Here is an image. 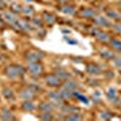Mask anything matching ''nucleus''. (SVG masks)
<instances>
[{"label":"nucleus","mask_w":121,"mask_h":121,"mask_svg":"<svg viewBox=\"0 0 121 121\" xmlns=\"http://www.w3.org/2000/svg\"><path fill=\"white\" fill-rule=\"evenodd\" d=\"M6 74H7V76L11 77V79H16L17 76L24 74V69L19 66H10V67L6 68Z\"/></svg>","instance_id":"f257e3e1"},{"label":"nucleus","mask_w":121,"mask_h":121,"mask_svg":"<svg viewBox=\"0 0 121 121\" xmlns=\"http://www.w3.org/2000/svg\"><path fill=\"white\" fill-rule=\"evenodd\" d=\"M28 69H29V72L34 75H39L42 73V67L38 62H29L28 63Z\"/></svg>","instance_id":"f03ea898"},{"label":"nucleus","mask_w":121,"mask_h":121,"mask_svg":"<svg viewBox=\"0 0 121 121\" xmlns=\"http://www.w3.org/2000/svg\"><path fill=\"white\" fill-rule=\"evenodd\" d=\"M45 55L42 52H39V51H30L27 53V61L28 62H38L39 59L44 58Z\"/></svg>","instance_id":"7ed1b4c3"},{"label":"nucleus","mask_w":121,"mask_h":121,"mask_svg":"<svg viewBox=\"0 0 121 121\" xmlns=\"http://www.w3.org/2000/svg\"><path fill=\"white\" fill-rule=\"evenodd\" d=\"M45 80H46L48 86H52V87H57V86H59V85H61L59 77L56 76V75H48Z\"/></svg>","instance_id":"20e7f679"},{"label":"nucleus","mask_w":121,"mask_h":121,"mask_svg":"<svg viewBox=\"0 0 121 121\" xmlns=\"http://www.w3.org/2000/svg\"><path fill=\"white\" fill-rule=\"evenodd\" d=\"M92 34H93L98 40H101V41H103V42L109 41V35L106 34V33H104V32H101V30L93 29V30H92Z\"/></svg>","instance_id":"39448f33"},{"label":"nucleus","mask_w":121,"mask_h":121,"mask_svg":"<svg viewBox=\"0 0 121 121\" xmlns=\"http://www.w3.org/2000/svg\"><path fill=\"white\" fill-rule=\"evenodd\" d=\"M19 97L23 98V99H32L34 97V92L29 88H26V90H22L19 92Z\"/></svg>","instance_id":"423d86ee"},{"label":"nucleus","mask_w":121,"mask_h":121,"mask_svg":"<svg viewBox=\"0 0 121 121\" xmlns=\"http://www.w3.org/2000/svg\"><path fill=\"white\" fill-rule=\"evenodd\" d=\"M48 97L53 101V103L56 104H61L62 101H63V98L61 97L59 93H56V92H48Z\"/></svg>","instance_id":"0eeeda50"},{"label":"nucleus","mask_w":121,"mask_h":121,"mask_svg":"<svg viewBox=\"0 0 121 121\" xmlns=\"http://www.w3.org/2000/svg\"><path fill=\"white\" fill-rule=\"evenodd\" d=\"M86 70H87V73L93 74V75H97V74L101 73V68L98 66H96V64H88L86 67Z\"/></svg>","instance_id":"6e6552de"},{"label":"nucleus","mask_w":121,"mask_h":121,"mask_svg":"<svg viewBox=\"0 0 121 121\" xmlns=\"http://www.w3.org/2000/svg\"><path fill=\"white\" fill-rule=\"evenodd\" d=\"M95 22L98 24V26H106V27H109L110 26V22L108 19H106L105 17H102V16H97L95 18Z\"/></svg>","instance_id":"1a4fd4ad"},{"label":"nucleus","mask_w":121,"mask_h":121,"mask_svg":"<svg viewBox=\"0 0 121 121\" xmlns=\"http://www.w3.org/2000/svg\"><path fill=\"white\" fill-rule=\"evenodd\" d=\"M39 109L42 110V111H48V113H51L52 109H53V105L51 103H41L40 106H39Z\"/></svg>","instance_id":"9d476101"},{"label":"nucleus","mask_w":121,"mask_h":121,"mask_svg":"<svg viewBox=\"0 0 121 121\" xmlns=\"http://www.w3.org/2000/svg\"><path fill=\"white\" fill-rule=\"evenodd\" d=\"M58 93L61 95V97L63 98V99H64V98H72V91H70V90H68V88H62L59 92H58Z\"/></svg>","instance_id":"9b49d317"},{"label":"nucleus","mask_w":121,"mask_h":121,"mask_svg":"<svg viewBox=\"0 0 121 121\" xmlns=\"http://www.w3.org/2000/svg\"><path fill=\"white\" fill-rule=\"evenodd\" d=\"M4 17L10 23H13L16 21V16H15V13H13V12H5L4 13Z\"/></svg>","instance_id":"f8f14e48"},{"label":"nucleus","mask_w":121,"mask_h":121,"mask_svg":"<svg viewBox=\"0 0 121 121\" xmlns=\"http://www.w3.org/2000/svg\"><path fill=\"white\" fill-rule=\"evenodd\" d=\"M106 16L110 17V18H114V19H119L120 18V13L116 12L115 10L109 9V10H106Z\"/></svg>","instance_id":"ddd939ff"},{"label":"nucleus","mask_w":121,"mask_h":121,"mask_svg":"<svg viewBox=\"0 0 121 121\" xmlns=\"http://www.w3.org/2000/svg\"><path fill=\"white\" fill-rule=\"evenodd\" d=\"M56 73H57V75H58L59 79H69V76H70L69 73L66 72V70H63V69H57Z\"/></svg>","instance_id":"4468645a"},{"label":"nucleus","mask_w":121,"mask_h":121,"mask_svg":"<svg viewBox=\"0 0 121 121\" xmlns=\"http://www.w3.org/2000/svg\"><path fill=\"white\" fill-rule=\"evenodd\" d=\"M64 87L68 88V90H70V91H73L74 88L77 87V82H76V81H73V80H68V81L64 84Z\"/></svg>","instance_id":"2eb2a0df"},{"label":"nucleus","mask_w":121,"mask_h":121,"mask_svg":"<svg viewBox=\"0 0 121 121\" xmlns=\"http://www.w3.org/2000/svg\"><path fill=\"white\" fill-rule=\"evenodd\" d=\"M81 16H82V17H93V16H95V11L86 7V9H84V10L81 11Z\"/></svg>","instance_id":"dca6fc26"},{"label":"nucleus","mask_w":121,"mask_h":121,"mask_svg":"<svg viewBox=\"0 0 121 121\" xmlns=\"http://www.w3.org/2000/svg\"><path fill=\"white\" fill-rule=\"evenodd\" d=\"M1 119L3 120H13V117L11 115V111L7 110V109H4L3 113H1Z\"/></svg>","instance_id":"f3484780"},{"label":"nucleus","mask_w":121,"mask_h":121,"mask_svg":"<svg viewBox=\"0 0 121 121\" xmlns=\"http://www.w3.org/2000/svg\"><path fill=\"white\" fill-rule=\"evenodd\" d=\"M22 108H23L24 110H28V111H33V110L35 109V105H34L32 102H24V103L22 104Z\"/></svg>","instance_id":"a211bd4d"},{"label":"nucleus","mask_w":121,"mask_h":121,"mask_svg":"<svg viewBox=\"0 0 121 121\" xmlns=\"http://www.w3.org/2000/svg\"><path fill=\"white\" fill-rule=\"evenodd\" d=\"M101 56L103 57V58H106V59H110L114 57V53L108 51V50H103V51H101Z\"/></svg>","instance_id":"6ab92c4d"},{"label":"nucleus","mask_w":121,"mask_h":121,"mask_svg":"<svg viewBox=\"0 0 121 121\" xmlns=\"http://www.w3.org/2000/svg\"><path fill=\"white\" fill-rule=\"evenodd\" d=\"M61 10L64 12V13H68V15H72V13H74V7L73 6H62Z\"/></svg>","instance_id":"aec40b11"},{"label":"nucleus","mask_w":121,"mask_h":121,"mask_svg":"<svg viewBox=\"0 0 121 121\" xmlns=\"http://www.w3.org/2000/svg\"><path fill=\"white\" fill-rule=\"evenodd\" d=\"M3 95H4L6 98H9V99H12V98H13V92H12V90H10V88H4V90H3Z\"/></svg>","instance_id":"412c9836"},{"label":"nucleus","mask_w":121,"mask_h":121,"mask_svg":"<svg viewBox=\"0 0 121 121\" xmlns=\"http://www.w3.org/2000/svg\"><path fill=\"white\" fill-rule=\"evenodd\" d=\"M110 45L114 48H116V50H119V51H121V41L120 40H111L110 41Z\"/></svg>","instance_id":"4be33fe9"},{"label":"nucleus","mask_w":121,"mask_h":121,"mask_svg":"<svg viewBox=\"0 0 121 121\" xmlns=\"http://www.w3.org/2000/svg\"><path fill=\"white\" fill-rule=\"evenodd\" d=\"M44 18H45L46 22L50 23V24H52V23L55 22V17H53V15H51V13H45V15H44Z\"/></svg>","instance_id":"5701e85b"},{"label":"nucleus","mask_w":121,"mask_h":121,"mask_svg":"<svg viewBox=\"0 0 121 121\" xmlns=\"http://www.w3.org/2000/svg\"><path fill=\"white\" fill-rule=\"evenodd\" d=\"M106 96H108L109 99H114V98L116 97V91L114 90V88H110V90L108 91V93H106Z\"/></svg>","instance_id":"b1692460"},{"label":"nucleus","mask_w":121,"mask_h":121,"mask_svg":"<svg viewBox=\"0 0 121 121\" xmlns=\"http://www.w3.org/2000/svg\"><path fill=\"white\" fill-rule=\"evenodd\" d=\"M40 119H42V120H52V116L50 115L48 111H44V113L40 115Z\"/></svg>","instance_id":"393cba45"},{"label":"nucleus","mask_w":121,"mask_h":121,"mask_svg":"<svg viewBox=\"0 0 121 121\" xmlns=\"http://www.w3.org/2000/svg\"><path fill=\"white\" fill-rule=\"evenodd\" d=\"M64 111H67L68 114H72V113H75V111H77V109L76 108H70V106H64Z\"/></svg>","instance_id":"a878e982"},{"label":"nucleus","mask_w":121,"mask_h":121,"mask_svg":"<svg viewBox=\"0 0 121 121\" xmlns=\"http://www.w3.org/2000/svg\"><path fill=\"white\" fill-rule=\"evenodd\" d=\"M67 120H81V116L77 115V114H75V115H69L67 117Z\"/></svg>","instance_id":"bb28decb"},{"label":"nucleus","mask_w":121,"mask_h":121,"mask_svg":"<svg viewBox=\"0 0 121 121\" xmlns=\"http://www.w3.org/2000/svg\"><path fill=\"white\" fill-rule=\"evenodd\" d=\"M99 116H101L102 119H110L111 117V115H110V114L109 113H105V111H103V113H101V115H99Z\"/></svg>","instance_id":"cd10ccee"},{"label":"nucleus","mask_w":121,"mask_h":121,"mask_svg":"<svg viewBox=\"0 0 121 121\" xmlns=\"http://www.w3.org/2000/svg\"><path fill=\"white\" fill-rule=\"evenodd\" d=\"M22 10H23V9L19 5H13V6H12V11H15V12H18V11H22Z\"/></svg>","instance_id":"c85d7f7f"},{"label":"nucleus","mask_w":121,"mask_h":121,"mask_svg":"<svg viewBox=\"0 0 121 121\" xmlns=\"http://www.w3.org/2000/svg\"><path fill=\"white\" fill-rule=\"evenodd\" d=\"M114 62H115V66L121 69V58H115V59H114Z\"/></svg>","instance_id":"c756f323"},{"label":"nucleus","mask_w":121,"mask_h":121,"mask_svg":"<svg viewBox=\"0 0 121 121\" xmlns=\"http://www.w3.org/2000/svg\"><path fill=\"white\" fill-rule=\"evenodd\" d=\"M22 11H24L26 13H33V9H32V7H29V6H27V7H24Z\"/></svg>","instance_id":"7c9ffc66"},{"label":"nucleus","mask_w":121,"mask_h":121,"mask_svg":"<svg viewBox=\"0 0 121 121\" xmlns=\"http://www.w3.org/2000/svg\"><path fill=\"white\" fill-rule=\"evenodd\" d=\"M114 30L121 33V24H115V26H114Z\"/></svg>","instance_id":"2f4dec72"},{"label":"nucleus","mask_w":121,"mask_h":121,"mask_svg":"<svg viewBox=\"0 0 121 121\" xmlns=\"http://www.w3.org/2000/svg\"><path fill=\"white\" fill-rule=\"evenodd\" d=\"M64 40H66L67 42H69V44H73V45H75V44H76V41H74V40H70V39H68V38H64Z\"/></svg>","instance_id":"473e14b6"},{"label":"nucleus","mask_w":121,"mask_h":121,"mask_svg":"<svg viewBox=\"0 0 121 121\" xmlns=\"http://www.w3.org/2000/svg\"><path fill=\"white\" fill-rule=\"evenodd\" d=\"M34 22L37 23V24H39V26H41V21H40V19H38V18H35V19H34Z\"/></svg>","instance_id":"72a5a7b5"},{"label":"nucleus","mask_w":121,"mask_h":121,"mask_svg":"<svg viewBox=\"0 0 121 121\" xmlns=\"http://www.w3.org/2000/svg\"><path fill=\"white\" fill-rule=\"evenodd\" d=\"M0 7H5V3L3 0H0Z\"/></svg>","instance_id":"f704fd0d"},{"label":"nucleus","mask_w":121,"mask_h":121,"mask_svg":"<svg viewBox=\"0 0 121 121\" xmlns=\"http://www.w3.org/2000/svg\"><path fill=\"white\" fill-rule=\"evenodd\" d=\"M99 96H101L99 92H96V93H95V97H96V98H99Z\"/></svg>","instance_id":"c9c22d12"},{"label":"nucleus","mask_w":121,"mask_h":121,"mask_svg":"<svg viewBox=\"0 0 121 121\" xmlns=\"http://www.w3.org/2000/svg\"><path fill=\"white\" fill-rule=\"evenodd\" d=\"M63 33H66V34L68 33V34H69V33H70V30H67V29H63Z\"/></svg>","instance_id":"e433bc0d"},{"label":"nucleus","mask_w":121,"mask_h":121,"mask_svg":"<svg viewBox=\"0 0 121 121\" xmlns=\"http://www.w3.org/2000/svg\"><path fill=\"white\" fill-rule=\"evenodd\" d=\"M59 3H66V1H68V0H58Z\"/></svg>","instance_id":"4c0bfd02"},{"label":"nucleus","mask_w":121,"mask_h":121,"mask_svg":"<svg viewBox=\"0 0 121 121\" xmlns=\"http://www.w3.org/2000/svg\"><path fill=\"white\" fill-rule=\"evenodd\" d=\"M26 1H29V3H30V1H32V0H26Z\"/></svg>","instance_id":"58836bf2"}]
</instances>
